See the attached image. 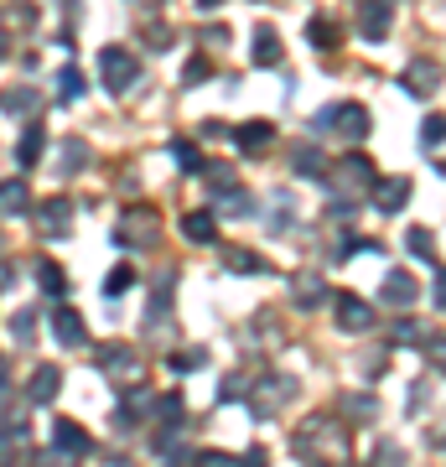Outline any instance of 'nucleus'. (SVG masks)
<instances>
[{
  "instance_id": "f257e3e1",
  "label": "nucleus",
  "mask_w": 446,
  "mask_h": 467,
  "mask_svg": "<svg viewBox=\"0 0 446 467\" xmlns=\"http://www.w3.org/2000/svg\"><path fill=\"white\" fill-rule=\"evenodd\" d=\"M296 457L301 462H347V426L343 416H332V410H316V416L301 420L296 431Z\"/></svg>"
},
{
  "instance_id": "f03ea898",
  "label": "nucleus",
  "mask_w": 446,
  "mask_h": 467,
  "mask_svg": "<svg viewBox=\"0 0 446 467\" xmlns=\"http://www.w3.org/2000/svg\"><path fill=\"white\" fill-rule=\"evenodd\" d=\"M296 389H301L296 374H275V368H270V374H260V379H254V389H249V410H254V416H275V410H281Z\"/></svg>"
},
{
  "instance_id": "7ed1b4c3",
  "label": "nucleus",
  "mask_w": 446,
  "mask_h": 467,
  "mask_svg": "<svg viewBox=\"0 0 446 467\" xmlns=\"http://www.w3.org/2000/svg\"><path fill=\"white\" fill-rule=\"evenodd\" d=\"M99 78L109 94H130V84L140 78V63H135L130 47H99Z\"/></svg>"
},
{
  "instance_id": "20e7f679",
  "label": "nucleus",
  "mask_w": 446,
  "mask_h": 467,
  "mask_svg": "<svg viewBox=\"0 0 446 467\" xmlns=\"http://www.w3.org/2000/svg\"><path fill=\"white\" fill-rule=\"evenodd\" d=\"M327 177L343 187V198H353V192H364V187L379 182V177H374V161H368V156H358V150H347L337 167H327Z\"/></svg>"
},
{
  "instance_id": "39448f33",
  "label": "nucleus",
  "mask_w": 446,
  "mask_h": 467,
  "mask_svg": "<svg viewBox=\"0 0 446 467\" xmlns=\"http://www.w3.org/2000/svg\"><path fill=\"white\" fill-rule=\"evenodd\" d=\"M332 312H337V327L343 333H368L374 327V306L364 296H353V291H343V296L332 301Z\"/></svg>"
},
{
  "instance_id": "423d86ee",
  "label": "nucleus",
  "mask_w": 446,
  "mask_h": 467,
  "mask_svg": "<svg viewBox=\"0 0 446 467\" xmlns=\"http://www.w3.org/2000/svg\"><path fill=\"white\" fill-rule=\"evenodd\" d=\"M171 291H177V270H161V275H156V291H150V306H146V333H161L166 327Z\"/></svg>"
},
{
  "instance_id": "0eeeda50",
  "label": "nucleus",
  "mask_w": 446,
  "mask_h": 467,
  "mask_svg": "<svg viewBox=\"0 0 446 467\" xmlns=\"http://www.w3.org/2000/svg\"><path fill=\"white\" fill-rule=\"evenodd\" d=\"M52 451H63V457H88V451H94V436L83 431L78 420H52Z\"/></svg>"
},
{
  "instance_id": "6e6552de",
  "label": "nucleus",
  "mask_w": 446,
  "mask_h": 467,
  "mask_svg": "<svg viewBox=\"0 0 446 467\" xmlns=\"http://www.w3.org/2000/svg\"><path fill=\"white\" fill-rule=\"evenodd\" d=\"M389 21H395V0H364V11H358V36H368V42H384Z\"/></svg>"
},
{
  "instance_id": "1a4fd4ad",
  "label": "nucleus",
  "mask_w": 446,
  "mask_h": 467,
  "mask_svg": "<svg viewBox=\"0 0 446 467\" xmlns=\"http://www.w3.org/2000/svg\"><path fill=\"white\" fill-rule=\"evenodd\" d=\"M327 125H337V135H343V140H364V135L374 130L364 104H337V109H327Z\"/></svg>"
},
{
  "instance_id": "9d476101",
  "label": "nucleus",
  "mask_w": 446,
  "mask_h": 467,
  "mask_svg": "<svg viewBox=\"0 0 446 467\" xmlns=\"http://www.w3.org/2000/svg\"><path fill=\"white\" fill-rule=\"evenodd\" d=\"M94 364L104 368V374H135V348L130 343H99V348H94Z\"/></svg>"
},
{
  "instance_id": "9b49d317",
  "label": "nucleus",
  "mask_w": 446,
  "mask_h": 467,
  "mask_svg": "<svg viewBox=\"0 0 446 467\" xmlns=\"http://www.w3.org/2000/svg\"><path fill=\"white\" fill-rule=\"evenodd\" d=\"M57 389H63V368L42 364L32 379H26V400H32V405H52V400H57Z\"/></svg>"
},
{
  "instance_id": "f8f14e48",
  "label": "nucleus",
  "mask_w": 446,
  "mask_h": 467,
  "mask_svg": "<svg viewBox=\"0 0 446 467\" xmlns=\"http://www.w3.org/2000/svg\"><path fill=\"white\" fill-rule=\"evenodd\" d=\"M0 109H5V115H36V109H42V88L36 84H11L5 94H0Z\"/></svg>"
},
{
  "instance_id": "ddd939ff",
  "label": "nucleus",
  "mask_w": 446,
  "mask_h": 467,
  "mask_svg": "<svg viewBox=\"0 0 446 467\" xmlns=\"http://www.w3.org/2000/svg\"><path fill=\"white\" fill-rule=\"evenodd\" d=\"M52 337H57L63 348H83V317L73 306H57V312H52Z\"/></svg>"
},
{
  "instance_id": "4468645a",
  "label": "nucleus",
  "mask_w": 446,
  "mask_h": 467,
  "mask_svg": "<svg viewBox=\"0 0 446 467\" xmlns=\"http://www.w3.org/2000/svg\"><path fill=\"white\" fill-rule=\"evenodd\" d=\"M42 150H47V130H42V125H26V130H21V140H16V161H21V171H32L36 161H42Z\"/></svg>"
},
{
  "instance_id": "2eb2a0df",
  "label": "nucleus",
  "mask_w": 446,
  "mask_h": 467,
  "mask_svg": "<svg viewBox=\"0 0 446 467\" xmlns=\"http://www.w3.org/2000/svg\"><path fill=\"white\" fill-rule=\"evenodd\" d=\"M415 296H420V285L405 270H389L384 275V306H415Z\"/></svg>"
},
{
  "instance_id": "dca6fc26",
  "label": "nucleus",
  "mask_w": 446,
  "mask_h": 467,
  "mask_svg": "<svg viewBox=\"0 0 446 467\" xmlns=\"http://www.w3.org/2000/svg\"><path fill=\"white\" fill-rule=\"evenodd\" d=\"M249 57H254L260 67H275V63L285 57V47H281V32H275V26H260V32H254V47H249Z\"/></svg>"
},
{
  "instance_id": "f3484780",
  "label": "nucleus",
  "mask_w": 446,
  "mask_h": 467,
  "mask_svg": "<svg viewBox=\"0 0 446 467\" xmlns=\"http://www.w3.org/2000/svg\"><path fill=\"white\" fill-rule=\"evenodd\" d=\"M233 140H239V150H244V156H254V150H264L270 140H275V125H270V119H249V125H239V130H233Z\"/></svg>"
},
{
  "instance_id": "a211bd4d",
  "label": "nucleus",
  "mask_w": 446,
  "mask_h": 467,
  "mask_svg": "<svg viewBox=\"0 0 446 467\" xmlns=\"http://www.w3.org/2000/svg\"><path fill=\"white\" fill-rule=\"evenodd\" d=\"M374 208L379 213H399L405 208V198H410V177H389V182H374Z\"/></svg>"
},
{
  "instance_id": "6ab92c4d",
  "label": "nucleus",
  "mask_w": 446,
  "mask_h": 467,
  "mask_svg": "<svg viewBox=\"0 0 446 467\" xmlns=\"http://www.w3.org/2000/svg\"><path fill=\"white\" fill-rule=\"evenodd\" d=\"M36 218H42V229H47V234H67V229H73V202H67V198H47L42 208H36Z\"/></svg>"
},
{
  "instance_id": "aec40b11",
  "label": "nucleus",
  "mask_w": 446,
  "mask_h": 467,
  "mask_svg": "<svg viewBox=\"0 0 446 467\" xmlns=\"http://www.w3.org/2000/svg\"><path fill=\"white\" fill-rule=\"evenodd\" d=\"M83 167H88V140H78V135H73V140H63V146H57V171H63V177H78Z\"/></svg>"
},
{
  "instance_id": "412c9836",
  "label": "nucleus",
  "mask_w": 446,
  "mask_h": 467,
  "mask_svg": "<svg viewBox=\"0 0 446 467\" xmlns=\"http://www.w3.org/2000/svg\"><path fill=\"white\" fill-rule=\"evenodd\" d=\"M130 234H140V244H150V239H156V213H146V208H140V213H125V223H119V234H115V244H125V239H130Z\"/></svg>"
},
{
  "instance_id": "4be33fe9",
  "label": "nucleus",
  "mask_w": 446,
  "mask_h": 467,
  "mask_svg": "<svg viewBox=\"0 0 446 467\" xmlns=\"http://www.w3.org/2000/svg\"><path fill=\"white\" fill-rule=\"evenodd\" d=\"M32 208V192H26V182H0V218H16V213H26Z\"/></svg>"
},
{
  "instance_id": "5701e85b",
  "label": "nucleus",
  "mask_w": 446,
  "mask_h": 467,
  "mask_svg": "<svg viewBox=\"0 0 446 467\" xmlns=\"http://www.w3.org/2000/svg\"><path fill=\"white\" fill-rule=\"evenodd\" d=\"M291 171H296V177H312V182H327V161H322V150L316 146H296Z\"/></svg>"
},
{
  "instance_id": "b1692460",
  "label": "nucleus",
  "mask_w": 446,
  "mask_h": 467,
  "mask_svg": "<svg viewBox=\"0 0 446 467\" xmlns=\"http://www.w3.org/2000/svg\"><path fill=\"white\" fill-rule=\"evenodd\" d=\"M182 234L192 239V244H213V239H218V218L198 208V213H187V218H182Z\"/></svg>"
},
{
  "instance_id": "393cba45",
  "label": "nucleus",
  "mask_w": 446,
  "mask_h": 467,
  "mask_svg": "<svg viewBox=\"0 0 446 467\" xmlns=\"http://www.w3.org/2000/svg\"><path fill=\"white\" fill-rule=\"evenodd\" d=\"M436 73H441L436 63H410L405 67V88L410 94H436Z\"/></svg>"
},
{
  "instance_id": "a878e982",
  "label": "nucleus",
  "mask_w": 446,
  "mask_h": 467,
  "mask_svg": "<svg viewBox=\"0 0 446 467\" xmlns=\"http://www.w3.org/2000/svg\"><path fill=\"white\" fill-rule=\"evenodd\" d=\"M36 285H42L47 296H67V275H63V265H52V260H36Z\"/></svg>"
},
{
  "instance_id": "bb28decb",
  "label": "nucleus",
  "mask_w": 446,
  "mask_h": 467,
  "mask_svg": "<svg viewBox=\"0 0 446 467\" xmlns=\"http://www.w3.org/2000/svg\"><path fill=\"white\" fill-rule=\"evenodd\" d=\"M322 296H327V291H322V281H316V275H296V306H301V312L322 306Z\"/></svg>"
},
{
  "instance_id": "cd10ccee",
  "label": "nucleus",
  "mask_w": 446,
  "mask_h": 467,
  "mask_svg": "<svg viewBox=\"0 0 446 467\" xmlns=\"http://www.w3.org/2000/svg\"><path fill=\"white\" fill-rule=\"evenodd\" d=\"M223 265L239 270V275H264V270H270L260 254H249V250H229V254H223Z\"/></svg>"
},
{
  "instance_id": "c85d7f7f",
  "label": "nucleus",
  "mask_w": 446,
  "mask_h": 467,
  "mask_svg": "<svg viewBox=\"0 0 446 467\" xmlns=\"http://www.w3.org/2000/svg\"><path fill=\"white\" fill-rule=\"evenodd\" d=\"M405 244H410L415 260H436V234H430V229H410V234H405Z\"/></svg>"
},
{
  "instance_id": "c756f323",
  "label": "nucleus",
  "mask_w": 446,
  "mask_h": 467,
  "mask_svg": "<svg viewBox=\"0 0 446 467\" xmlns=\"http://www.w3.org/2000/svg\"><path fill=\"white\" fill-rule=\"evenodd\" d=\"M11 337H16V348H32V343H36V312H32V306H21V312H16V333H11Z\"/></svg>"
},
{
  "instance_id": "7c9ffc66",
  "label": "nucleus",
  "mask_w": 446,
  "mask_h": 467,
  "mask_svg": "<svg viewBox=\"0 0 446 467\" xmlns=\"http://www.w3.org/2000/svg\"><path fill=\"white\" fill-rule=\"evenodd\" d=\"M182 395H161V400H156V420H161V426H182Z\"/></svg>"
},
{
  "instance_id": "2f4dec72",
  "label": "nucleus",
  "mask_w": 446,
  "mask_h": 467,
  "mask_svg": "<svg viewBox=\"0 0 446 467\" xmlns=\"http://www.w3.org/2000/svg\"><path fill=\"white\" fill-rule=\"evenodd\" d=\"M171 161H177L182 171H202V156H198L192 140H171Z\"/></svg>"
},
{
  "instance_id": "473e14b6",
  "label": "nucleus",
  "mask_w": 446,
  "mask_h": 467,
  "mask_svg": "<svg viewBox=\"0 0 446 467\" xmlns=\"http://www.w3.org/2000/svg\"><path fill=\"white\" fill-rule=\"evenodd\" d=\"M130 285H135V270L130 265H115L109 275H104V296H125Z\"/></svg>"
},
{
  "instance_id": "72a5a7b5",
  "label": "nucleus",
  "mask_w": 446,
  "mask_h": 467,
  "mask_svg": "<svg viewBox=\"0 0 446 467\" xmlns=\"http://www.w3.org/2000/svg\"><path fill=\"white\" fill-rule=\"evenodd\" d=\"M208 78H213V63H208V57H192V63L182 67V84H187V88L208 84Z\"/></svg>"
},
{
  "instance_id": "f704fd0d",
  "label": "nucleus",
  "mask_w": 446,
  "mask_h": 467,
  "mask_svg": "<svg viewBox=\"0 0 446 467\" xmlns=\"http://www.w3.org/2000/svg\"><path fill=\"white\" fill-rule=\"evenodd\" d=\"M389 337H395V343H410V348H426V333H420V322H395V327H389Z\"/></svg>"
},
{
  "instance_id": "c9c22d12",
  "label": "nucleus",
  "mask_w": 446,
  "mask_h": 467,
  "mask_svg": "<svg viewBox=\"0 0 446 467\" xmlns=\"http://www.w3.org/2000/svg\"><path fill=\"white\" fill-rule=\"evenodd\" d=\"M306 32H312V47H332V42H337V26H332L327 16H312Z\"/></svg>"
},
{
  "instance_id": "e433bc0d",
  "label": "nucleus",
  "mask_w": 446,
  "mask_h": 467,
  "mask_svg": "<svg viewBox=\"0 0 446 467\" xmlns=\"http://www.w3.org/2000/svg\"><path fill=\"white\" fill-rule=\"evenodd\" d=\"M57 94H63V99H78L83 94V73L78 67H63V73H57Z\"/></svg>"
},
{
  "instance_id": "4c0bfd02",
  "label": "nucleus",
  "mask_w": 446,
  "mask_h": 467,
  "mask_svg": "<svg viewBox=\"0 0 446 467\" xmlns=\"http://www.w3.org/2000/svg\"><path fill=\"white\" fill-rule=\"evenodd\" d=\"M202 358H208L202 348H192V353H171V358H166V368H171V374H192V368H198Z\"/></svg>"
},
{
  "instance_id": "58836bf2",
  "label": "nucleus",
  "mask_w": 446,
  "mask_h": 467,
  "mask_svg": "<svg viewBox=\"0 0 446 467\" xmlns=\"http://www.w3.org/2000/svg\"><path fill=\"white\" fill-rule=\"evenodd\" d=\"M420 146H426V150H441V115H430L426 125H420Z\"/></svg>"
},
{
  "instance_id": "ea45409f",
  "label": "nucleus",
  "mask_w": 446,
  "mask_h": 467,
  "mask_svg": "<svg viewBox=\"0 0 446 467\" xmlns=\"http://www.w3.org/2000/svg\"><path fill=\"white\" fill-rule=\"evenodd\" d=\"M244 389H249V379H244V374H229V379L218 384V400H239Z\"/></svg>"
},
{
  "instance_id": "a19ab883",
  "label": "nucleus",
  "mask_w": 446,
  "mask_h": 467,
  "mask_svg": "<svg viewBox=\"0 0 446 467\" xmlns=\"http://www.w3.org/2000/svg\"><path fill=\"white\" fill-rule=\"evenodd\" d=\"M347 416H353V420H368V416H374V400H368V395H347Z\"/></svg>"
},
{
  "instance_id": "79ce46f5",
  "label": "nucleus",
  "mask_w": 446,
  "mask_h": 467,
  "mask_svg": "<svg viewBox=\"0 0 446 467\" xmlns=\"http://www.w3.org/2000/svg\"><path fill=\"white\" fill-rule=\"evenodd\" d=\"M198 467H239L233 457H218V451H198Z\"/></svg>"
},
{
  "instance_id": "37998d69",
  "label": "nucleus",
  "mask_w": 446,
  "mask_h": 467,
  "mask_svg": "<svg viewBox=\"0 0 446 467\" xmlns=\"http://www.w3.org/2000/svg\"><path fill=\"white\" fill-rule=\"evenodd\" d=\"M42 467H78V457H63V451H47V457H42Z\"/></svg>"
},
{
  "instance_id": "c03bdc74",
  "label": "nucleus",
  "mask_w": 446,
  "mask_h": 467,
  "mask_svg": "<svg viewBox=\"0 0 446 467\" xmlns=\"http://www.w3.org/2000/svg\"><path fill=\"white\" fill-rule=\"evenodd\" d=\"M5 395H11V368L0 364V400H5Z\"/></svg>"
},
{
  "instance_id": "a18cd8bd",
  "label": "nucleus",
  "mask_w": 446,
  "mask_h": 467,
  "mask_svg": "<svg viewBox=\"0 0 446 467\" xmlns=\"http://www.w3.org/2000/svg\"><path fill=\"white\" fill-rule=\"evenodd\" d=\"M239 467H264V451H249V457H239Z\"/></svg>"
},
{
  "instance_id": "49530a36",
  "label": "nucleus",
  "mask_w": 446,
  "mask_h": 467,
  "mask_svg": "<svg viewBox=\"0 0 446 467\" xmlns=\"http://www.w3.org/2000/svg\"><path fill=\"white\" fill-rule=\"evenodd\" d=\"M218 5H223V0H198V11H218Z\"/></svg>"
},
{
  "instance_id": "de8ad7c7",
  "label": "nucleus",
  "mask_w": 446,
  "mask_h": 467,
  "mask_svg": "<svg viewBox=\"0 0 446 467\" xmlns=\"http://www.w3.org/2000/svg\"><path fill=\"white\" fill-rule=\"evenodd\" d=\"M5 47H11V36H5V32H0V57H5Z\"/></svg>"
}]
</instances>
